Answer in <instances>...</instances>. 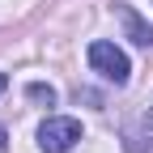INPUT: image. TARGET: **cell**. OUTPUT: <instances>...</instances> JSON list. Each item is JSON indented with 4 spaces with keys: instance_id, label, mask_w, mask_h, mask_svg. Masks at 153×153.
I'll return each mask as SVG.
<instances>
[{
    "instance_id": "277c9868",
    "label": "cell",
    "mask_w": 153,
    "mask_h": 153,
    "mask_svg": "<svg viewBox=\"0 0 153 153\" xmlns=\"http://www.w3.org/2000/svg\"><path fill=\"white\" fill-rule=\"evenodd\" d=\"M26 98H30V102H38V106H55V89H51V85H38V81H34V85L26 89Z\"/></svg>"
},
{
    "instance_id": "6da1fadb",
    "label": "cell",
    "mask_w": 153,
    "mask_h": 153,
    "mask_svg": "<svg viewBox=\"0 0 153 153\" xmlns=\"http://www.w3.org/2000/svg\"><path fill=\"white\" fill-rule=\"evenodd\" d=\"M76 140H81V123L68 119V115L43 119V128H38V149L43 153H68Z\"/></svg>"
},
{
    "instance_id": "7a4b0ae2",
    "label": "cell",
    "mask_w": 153,
    "mask_h": 153,
    "mask_svg": "<svg viewBox=\"0 0 153 153\" xmlns=\"http://www.w3.org/2000/svg\"><path fill=\"white\" fill-rule=\"evenodd\" d=\"M89 64H94V72H102L106 81H115V85H123L128 72H132L128 55L115 47V43H89Z\"/></svg>"
},
{
    "instance_id": "3957f363",
    "label": "cell",
    "mask_w": 153,
    "mask_h": 153,
    "mask_svg": "<svg viewBox=\"0 0 153 153\" xmlns=\"http://www.w3.org/2000/svg\"><path fill=\"white\" fill-rule=\"evenodd\" d=\"M115 13H119V22H123V30H128V38H132V43H140V47H153V26H145V22H140V17H136V9L119 4Z\"/></svg>"
},
{
    "instance_id": "5b68a950",
    "label": "cell",
    "mask_w": 153,
    "mask_h": 153,
    "mask_svg": "<svg viewBox=\"0 0 153 153\" xmlns=\"http://www.w3.org/2000/svg\"><path fill=\"white\" fill-rule=\"evenodd\" d=\"M4 85H9V76H4V72H0V94H4Z\"/></svg>"
},
{
    "instance_id": "8992f818",
    "label": "cell",
    "mask_w": 153,
    "mask_h": 153,
    "mask_svg": "<svg viewBox=\"0 0 153 153\" xmlns=\"http://www.w3.org/2000/svg\"><path fill=\"white\" fill-rule=\"evenodd\" d=\"M149 128H153V106H149Z\"/></svg>"
}]
</instances>
